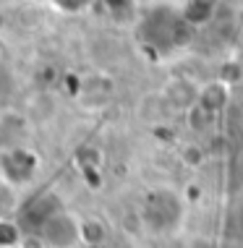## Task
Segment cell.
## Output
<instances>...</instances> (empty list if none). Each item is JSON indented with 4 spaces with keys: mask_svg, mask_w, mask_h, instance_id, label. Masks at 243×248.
Segmentation results:
<instances>
[{
    "mask_svg": "<svg viewBox=\"0 0 243 248\" xmlns=\"http://www.w3.org/2000/svg\"><path fill=\"white\" fill-rule=\"evenodd\" d=\"M79 238L86 240V243H99L105 238V227L99 222H94V219H89V222L79 225Z\"/></svg>",
    "mask_w": 243,
    "mask_h": 248,
    "instance_id": "obj_3",
    "label": "cell"
},
{
    "mask_svg": "<svg viewBox=\"0 0 243 248\" xmlns=\"http://www.w3.org/2000/svg\"><path fill=\"white\" fill-rule=\"evenodd\" d=\"M0 24H3V16H0Z\"/></svg>",
    "mask_w": 243,
    "mask_h": 248,
    "instance_id": "obj_5",
    "label": "cell"
},
{
    "mask_svg": "<svg viewBox=\"0 0 243 248\" xmlns=\"http://www.w3.org/2000/svg\"><path fill=\"white\" fill-rule=\"evenodd\" d=\"M11 206V193L0 186V214H5V209Z\"/></svg>",
    "mask_w": 243,
    "mask_h": 248,
    "instance_id": "obj_4",
    "label": "cell"
},
{
    "mask_svg": "<svg viewBox=\"0 0 243 248\" xmlns=\"http://www.w3.org/2000/svg\"><path fill=\"white\" fill-rule=\"evenodd\" d=\"M39 238H42V243H50L55 248H71L79 240V225L65 214H52L50 219L42 222Z\"/></svg>",
    "mask_w": 243,
    "mask_h": 248,
    "instance_id": "obj_1",
    "label": "cell"
},
{
    "mask_svg": "<svg viewBox=\"0 0 243 248\" xmlns=\"http://www.w3.org/2000/svg\"><path fill=\"white\" fill-rule=\"evenodd\" d=\"M212 13H214L212 3H207V0H191V3L183 5L180 18H183V24H188V26H204V24H209Z\"/></svg>",
    "mask_w": 243,
    "mask_h": 248,
    "instance_id": "obj_2",
    "label": "cell"
}]
</instances>
